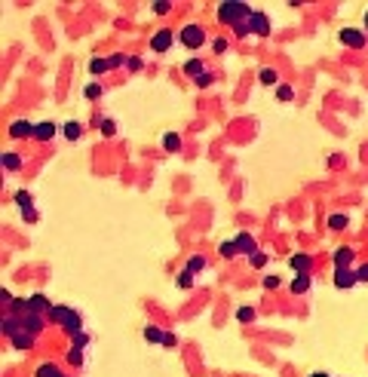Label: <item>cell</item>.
I'll return each mask as SVG.
<instances>
[{
    "label": "cell",
    "mask_w": 368,
    "mask_h": 377,
    "mask_svg": "<svg viewBox=\"0 0 368 377\" xmlns=\"http://www.w3.org/2000/svg\"><path fill=\"white\" fill-rule=\"evenodd\" d=\"M252 6L249 3H240V0H224L218 6V21L227 25V28H240V25H249L252 21Z\"/></svg>",
    "instance_id": "6da1fadb"
},
{
    "label": "cell",
    "mask_w": 368,
    "mask_h": 377,
    "mask_svg": "<svg viewBox=\"0 0 368 377\" xmlns=\"http://www.w3.org/2000/svg\"><path fill=\"white\" fill-rule=\"evenodd\" d=\"M49 322L61 325L68 335H77V331H83V319H80V313H74V310H68V307H58V304L49 310Z\"/></svg>",
    "instance_id": "7a4b0ae2"
},
{
    "label": "cell",
    "mask_w": 368,
    "mask_h": 377,
    "mask_svg": "<svg viewBox=\"0 0 368 377\" xmlns=\"http://www.w3.org/2000/svg\"><path fill=\"white\" fill-rule=\"evenodd\" d=\"M178 40H181V43H184L187 49H200V46L206 43V31H203L200 25H187V28H181Z\"/></svg>",
    "instance_id": "3957f363"
},
{
    "label": "cell",
    "mask_w": 368,
    "mask_h": 377,
    "mask_svg": "<svg viewBox=\"0 0 368 377\" xmlns=\"http://www.w3.org/2000/svg\"><path fill=\"white\" fill-rule=\"evenodd\" d=\"M292 270L298 273V276H310V270H313V258L310 255H304V252H298V255H292Z\"/></svg>",
    "instance_id": "277c9868"
},
{
    "label": "cell",
    "mask_w": 368,
    "mask_h": 377,
    "mask_svg": "<svg viewBox=\"0 0 368 377\" xmlns=\"http://www.w3.org/2000/svg\"><path fill=\"white\" fill-rule=\"evenodd\" d=\"M341 43H347L353 49H362L365 46V34L356 31V28H341Z\"/></svg>",
    "instance_id": "5b68a950"
},
{
    "label": "cell",
    "mask_w": 368,
    "mask_h": 377,
    "mask_svg": "<svg viewBox=\"0 0 368 377\" xmlns=\"http://www.w3.org/2000/svg\"><path fill=\"white\" fill-rule=\"evenodd\" d=\"M356 282H359L356 270H350V267H338V270H335V285H338V289H350V285H356Z\"/></svg>",
    "instance_id": "8992f818"
},
{
    "label": "cell",
    "mask_w": 368,
    "mask_h": 377,
    "mask_svg": "<svg viewBox=\"0 0 368 377\" xmlns=\"http://www.w3.org/2000/svg\"><path fill=\"white\" fill-rule=\"evenodd\" d=\"M249 28H252V34H258V37H267V34H270V18H267L264 12H252V21H249Z\"/></svg>",
    "instance_id": "52a82bcc"
},
{
    "label": "cell",
    "mask_w": 368,
    "mask_h": 377,
    "mask_svg": "<svg viewBox=\"0 0 368 377\" xmlns=\"http://www.w3.org/2000/svg\"><path fill=\"white\" fill-rule=\"evenodd\" d=\"M55 132H58V126H55V123H49V120H43V123H37V126H34V135H31V138H37V141H49V138H55Z\"/></svg>",
    "instance_id": "ba28073f"
},
{
    "label": "cell",
    "mask_w": 368,
    "mask_h": 377,
    "mask_svg": "<svg viewBox=\"0 0 368 377\" xmlns=\"http://www.w3.org/2000/svg\"><path fill=\"white\" fill-rule=\"evenodd\" d=\"M169 46H172V31H166V28H163L160 34H154V37H150V49H154V52H166Z\"/></svg>",
    "instance_id": "9c48e42d"
},
{
    "label": "cell",
    "mask_w": 368,
    "mask_h": 377,
    "mask_svg": "<svg viewBox=\"0 0 368 377\" xmlns=\"http://www.w3.org/2000/svg\"><path fill=\"white\" fill-rule=\"evenodd\" d=\"M9 135H12V138H28V135H34V123H28V120H12V123H9Z\"/></svg>",
    "instance_id": "30bf717a"
},
{
    "label": "cell",
    "mask_w": 368,
    "mask_h": 377,
    "mask_svg": "<svg viewBox=\"0 0 368 377\" xmlns=\"http://www.w3.org/2000/svg\"><path fill=\"white\" fill-rule=\"evenodd\" d=\"M34 338H37V335H31L28 328H18V331H15L9 341H12V347H18V350H28V347L34 344Z\"/></svg>",
    "instance_id": "8fae6325"
},
{
    "label": "cell",
    "mask_w": 368,
    "mask_h": 377,
    "mask_svg": "<svg viewBox=\"0 0 368 377\" xmlns=\"http://www.w3.org/2000/svg\"><path fill=\"white\" fill-rule=\"evenodd\" d=\"M236 252H240V255H255L258 246H255V239H252L249 233H240V236H236Z\"/></svg>",
    "instance_id": "7c38bea8"
},
{
    "label": "cell",
    "mask_w": 368,
    "mask_h": 377,
    "mask_svg": "<svg viewBox=\"0 0 368 377\" xmlns=\"http://www.w3.org/2000/svg\"><path fill=\"white\" fill-rule=\"evenodd\" d=\"M353 258H356V252H353L350 246H341V249L335 252V267H350Z\"/></svg>",
    "instance_id": "4fadbf2b"
},
{
    "label": "cell",
    "mask_w": 368,
    "mask_h": 377,
    "mask_svg": "<svg viewBox=\"0 0 368 377\" xmlns=\"http://www.w3.org/2000/svg\"><path fill=\"white\" fill-rule=\"evenodd\" d=\"M0 322H3V335H6V338H12V335L21 328V319H18V316H9V313H3Z\"/></svg>",
    "instance_id": "5bb4252c"
},
{
    "label": "cell",
    "mask_w": 368,
    "mask_h": 377,
    "mask_svg": "<svg viewBox=\"0 0 368 377\" xmlns=\"http://www.w3.org/2000/svg\"><path fill=\"white\" fill-rule=\"evenodd\" d=\"M0 163H3L6 172H18V169H21V157H18V153H9V150L0 157Z\"/></svg>",
    "instance_id": "9a60e30c"
},
{
    "label": "cell",
    "mask_w": 368,
    "mask_h": 377,
    "mask_svg": "<svg viewBox=\"0 0 368 377\" xmlns=\"http://www.w3.org/2000/svg\"><path fill=\"white\" fill-rule=\"evenodd\" d=\"M61 132H64V138H68V141H77V138H80V135H83V126H80V123H77V120H68V123H64V129H61Z\"/></svg>",
    "instance_id": "2e32d148"
},
{
    "label": "cell",
    "mask_w": 368,
    "mask_h": 377,
    "mask_svg": "<svg viewBox=\"0 0 368 377\" xmlns=\"http://www.w3.org/2000/svg\"><path fill=\"white\" fill-rule=\"evenodd\" d=\"M184 74H187V77H200V74H206V71H203V61H200V58L184 61Z\"/></svg>",
    "instance_id": "e0dca14e"
},
{
    "label": "cell",
    "mask_w": 368,
    "mask_h": 377,
    "mask_svg": "<svg viewBox=\"0 0 368 377\" xmlns=\"http://www.w3.org/2000/svg\"><path fill=\"white\" fill-rule=\"evenodd\" d=\"M218 255H221V258H233V255H240V252H236V239H224V242L218 246Z\"/></svg>",
    "instance_id": "ac0fdd59"
},
{
    "label": "cell",
    "mask_w": 368,
    "mask_h": 377,
    "mask_svg": "<svg viewBox=\"0 0 368 377\" xmlns=\"http://www.w3.org/2000/svg\"><path fill=\"white\" fill-rule=\"evenodd\" d=\"M144 338H147L150 344H163V341H166V331H160L157 325H147V328H144Z\"/></svg>",
    "instance_id": "d6986e66"
},
{
    "label": "cell",
    "mask_w": 368,
    "mask_h": 377,
    "mask_svg": "<svg viewBox=\"0 0 368 377\" xmlns=\"http://www.w3.org/2000/svg\"><path fill=\"white\" fill-rule=\"evenodd\" d=\"M37 377H61V368L52 365V362H43V365L37 368Z\"/></svg>",
    "instance_id": "ffe728a7"
},
{
    "label": "cell",
    "mask_w": 368,
    "mask_h": 377,
    "mask_svg": "<svg viewBox=\"0 0 368 377\" xmlns=\"http://www.w3.org/2000/svg\"><path fill=\"white\" fill-rule=\"evenodd\" d=\"M104 71H107V58H92V61H89V74H92V77H98V74H104Z\"/></svg>",
    "instance_id": "44dd1931"
},
{
    "label": "cell",
    "mask_w": 368,
    "mask_h": 377,
    "mask_svg": "<svg viewBox=\"0 0 368 377\" xmlns=\"http://www.w3.org/2000/svg\"><path fill=\"white\" fill-rule=\"evenodd\" d=\"M276 98H279V101H292V98H295V89H292L289 83H279V86H276Z\"/></svg>",
    "instance_id": "7402d4cb"
},
{
    "label": "cell",
    "mask_w": 368,
    "mask_h": 377,
    "mask_svg": "<svg viewBox=\"0 0 368 377\" xmlns=\"http://www.w3.org/2000/svg\"><path fill=\"white\" fill-rule=\"evenodd\" d=\"M175 285H178V289H190V285H193V273L184 267V273H178V276H175Z\"/></svg>",
    "instance_id": "603a6c76"
},
{
    "label": "cell",
    "mask_w": 368,
    "mask_h": 377,
    "mask_svg": "<svg viewBox=\"0 0 368 377\" xmlns=\"http://www.w3.org/2000/svg\"><path fill=\"white\" fill-rule=\"evenodd\" d=\"M310 289V276H295V282H292V292L295 295H304Z\"/></svg>",
    "instance_id": "cb8c5ba5"
},
{
    "label": "cell",
    "mask_w": 368,
    "mask_h": 377,
    "mask_svg": "<svg viewBox=\"0 0 368 377\" xmlns=\"http://www.w3.org/2000/svg\"><path fill=\"white\" fill-rule=\"evenodd\" d=\"M163 147H166V150H178V147H181V138H178L175 132H169V135H163Z\"/></svg>",
    "instance_id": "d4e9b609"
},
{
    "label": "cell",
    "mask_w": 368,
    "mask_h": 377,
    "mask_svg": "<svg viewBox=\"0 0 368 377\" xmlns=\"http://www.w3.org/2000/svg\"><path fill=\"white\" fill-rule=\"evenodd\" d=\"M15 206L25 212V209H31V193L28 190H15Z\"/></svg>",
    "instance_id": "484cf974"
},
{
    "label": "cell",
    "mask_w": 368,
    "mask_h": 377,
    "mask_svg": "<svg viewBox=\"0 0 368 377\" xmlns=\"http://www.w3.org/2000/svg\"><path fill=\"white\" fill-rule=\"evenodd\" d=\"M71 341H74V347H77V350H86V347H89V335H86V331L71 335Z\"/></svg>",
    "instance_id": "4316f807"
},
{
    "label": "cell",
    "mask_w": 368,
    "mask_h": 377,
    "mask_svg": "<svg viewBox=\"0 0 368 377\" xmlns=\"http://www.w3.org/2000/svg\"><path fill=\"white\" fill-rule=\"evenodd\" d=\"M261 83H264V86H273V83H276V71H273V68H264V71H261Z\"/></svg>",
    "instance_id": "83f0119b"
},
{
    "label": "cell",
    "mask_w": 368,
    "mask_h": 377,
    "mask_svg": "<svg viewBox=\"0 0 368 377\" xmlns=\"http://www.w3.org/2000/svg\"><path fill=\"white\" fill-rule=\"evenodd\" d=\"M329 224H332V230H344L347 227V215H332Z\"/></svg>",
    "instance_id": "f1b7e54d"
},
{
    "label": "cell",
    "mask_w": 368,
    "mask_h": 377,
    "mask_svg": "<svg viewBox=\"0 0 368 377\" xmlns=\"http://www.w3.org/2000/svg\"><path fill=\"white\" fill-rule=\"evenodd\" d=\"M203 267H206V261H203V258H200V255H193V258H190V261H187V270H190V273H200V270H203Z\"/></svg>",
    "instance_id": "f546056e"
},
{
    "label": "cell",
    "mask_w": 368,
    "mask_h": 377,
    "mask_svg": "<svg viewBox=\"0 0 368 377\" xmlns=\"http://www.w3.org/2000/svg\"><path fill=\"white\" fill-rule=\"evenodd\" d=\"M236 319H240V322H252V319H255V310H252V307H240V310H236Z\"/></svg>",
    "instance_id": "4dcf8cb0"
},
{
    "label": "cell",
    "mask_w": 368,
    "mask_h": 377,
    "mask_svg": "<svg viewBox=\"0 0 368 377\" xmlns=\"http://www.w3.org/2000/svg\"><path fill=\"white\" fill-rule=\"evenodd\" d=\"M249 264H252V267H264V264H267V255H264V252H255V255H249Z\"/></svg>",
    "instance_id": "1f68e13d"
},
{
    "label": "cell",
    "mask_w": 368,
    "mask_h": 377,
    "mask_svg": "<svg viewBox=\"0 0 368 377\" xmlns=\"http://www.w3.org/2000/svg\"><path fill=\"white\" fill-rule=\"evenodd\" d=\"M68 362H71V365H80V362H83V350L71 347V350H68Z\"/></svg>",
    "instance_id": "d6a6232c"
},
{
    "label": "cell",
    "mask_w": 368,
    "mask_h": 377,
    "mask_svg": "<svg viewBox=\"0 0 368 377\" xmlns=\"http://www.w3.org/2000/svg\"><path fill=\"white\" fill-rule=\"evenodd\" d=\"M83 95H86V98H98V95H101V86H98V83H89V86L83 89Z\"/></svg>",
    "instance_id": "836d02e7"
},
{
    "label": "cell",
    "mask_w": 368,
    "mask_h": 377,
    "mask_svg": "<svg viewBox=\"0 0 368 377\" xmlns=\"http://www.w3.org/2000/svg\"><path fill=\"white\" fill-rule=\"evenodd\" d=\"M117 132V123L114 120H101V135H114Z\"/></svg>",
    "instance_id": "e575fe53"
},
{
    "label": "cell",
    "mask_w": 368,
    "mask_h": 377,
    "mask_svg": "<svg viewBox=\"0 0 368 377\" xmlns=\"http://www.w3.org/2000/svg\"><path fill=\"white\" fill-rule=\"evenodd\" d=\"M120 64H129V58H123V55H111L107 58V68H120Z\"/></svg>",
    "instance_id": "d590c367"
},
{
    "label": "cell",
    "mask_w": 368,
    "mask_h": 377,
    "mask_svg": "<svg viewBox=\"0 0 368 377\" xmlns=\"http://www.w3.org/2000/svg\"><path fill=\"white\" fill-rule=\"evenodd\" d=\"M279 282H283L279 276H264V289H276Z\"/></svg>",
    "instance_id": "8d00e7d4"
},
{
    "label": "cell",
    "mask_w": 368,
    "mask_h": 377,
    "mask_svg": "<svg viewBox=\"0 0 368 377\" xmlns=\"http://www.w3.org/2000/svg\"><path fill=\"white\" fill-rule=\"evenodd\" d=\"M141 68H144V61H141V58H135V55H132V58H129V71H141Z\"/></svg>",
    "instance_id": "74e56055"
},
{
    "label": "cell",
    "mask_w": 368,
    "mask_h": 377,
    "mask_svg": "<svg viewBox=\"0 0 368 377\" xmlns=\"http://www.w3.org/2000/svg\"><path fill=\"white\" fill-rule=\"evenodd\" d=\"M356 276H359V282H368V264L356 267Z\"/></svg>",
    "instance_id": "f35d334b"
},
{
    "label": "cell",
    "mask_w": 368,
    "mask_h": 377,
    "mask_svg": "<svg viewBox=\"0 0 368 377\" xmlns=\"http://www.w3.org/2000/svg\"><path fill=\"white\" fill-rule=\"evenodd\" d=\"M154 12H169V3H166V0H157V3H154Z\"/></svg>",
    "instance_id": "ab89813d"
},
{
    "label": "cell",
    "mask_w": 368,
    "mask_h": 377,
    "mask_svg": "<svg viewBox=\"0 0 368 377\" xmlns=\"http://www.w3.org/2000/svg\"><path fill=\"white\" fill-rule=\"evenodd\" d=\"M212 46H215V52H224V49H227V40H224V37H218Z\"/></svg>",
    "instance_id": "60d3db41"
},
{
    "label": "cell",
    "mask_w": 368,
    "mask_h": 377,
    "mask_svg": "<svg viewBox=\"0 0 368 377\" xmlns=\"http://www.w3.org/2000/svg\"><path fill=\"white\" fill-rule=\"evenodd\" d=\"M209 83H212V77H209V74H200V77H197V86H200V89H203V86H209Z\"/></svg>",
    "instance_id": "b9f144b4"
},
{
    "label": "cell",
    "mask_w": 368,
    "mask_h": 377,
    "mask_svg": "<svg viewBox=\"0 0 368 377\" xmlns=\"http://www.w3.org/2000/svg\"><path fill=\"white\" fill-rule=\"evenodd\" d=\"M163 347H175V335H169V331H166V341H163Z\"/></svg>",
    "instance_id": "7bdbcfd3"
},
{
    "label": "cell",
    "mask_w": 368,
    "mask_h": 377,
    "mask_svg": "<svg viewBox=\"0 0 368 377\" xmlns=\"http://www.w3.org/2000/svg\"><path fill=\"white\" fill-rule=\"evenodd\" d=\"M310 377H329V374H326V371H313Z\"/></svg>",
    "instance_id": "ee69618b"
},
{
    "label": "cell",
    "mask_w": 368,
    "mask_h": 377,
    "mask_svg": "<svg viewBox=\"0 0 368 377\" xmlns=\"http://www.w3.org/2000/svg\"><path fill=\"white\" fill-rule=\"evenodd\" d=\"M365 31H368V12H365Z\"/></svg>",
    "instance_id": "f6af8a7d"
},
{
    "label": "cell",
    "mask_w": 368,
    "mask_h": 377,
    "mask_svg": "<svg viewBox=\"0 0 368 377\" xmlns=\"http://www.w3.org/2000/svg\"><path fill=\"white\" fill-rule=\"evenodd\" d=\"M61 377H64V374H61Z\"/></svg>",
    "instance_id": "bcb514c9"
}]
</instances>
